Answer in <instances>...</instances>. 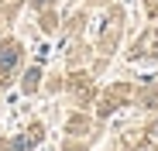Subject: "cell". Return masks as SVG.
I'll list each match as a JSON object with an SVG mask.
<instances>
[{
    "mask_svg": "<svg viewBox=\"0 0 158 151\" xmlns=\"http://www.w3.org/2000/svg\"><path fill=\"white\" fill-rule=\"evenodd\" d=\"M17 59H21V48L10 41V45H4L0 48V72H10L14 65H17Z\"/></svg>",
    "mask_w": 158,
    "mask_h": 151,
    "instance_id": "cell-1",
    "label": "cell"
},
{
    "mask_svg": "<svg viewBox=\"0 0 158 151\" xmlns=\"http://www.w3.org/2000/svg\"><path fill=\"white\" fill-rule=\"evenodd\" d=\"M38 141V131H31V134H24V137H17V141H10V151H31V144Z\"/></svg>",
    "mask_w": 158,
    "mask_h": 151,
    "instance_id": "cell-2",
    "label": "cell"
},
{
    "mask_svg": "<svg viewBox=\"0 0 158 151\" xmlns=\"http://www.w3.org/2000/svg\"><path fill=\"white\" fill-rule=\"evenodd\" d=\"M35 86H38V69H31L28 79H24V89H35Z\"/></svg>",
    "mask_w": 158,
    "mask_h": 151,
    "instance_id": "cell-3",
    "label": "cell"
},
{
    "mask_svg": "<svg viewBox=\"0 0 158 151\" xmlns=\"http://www.w3.org/2000/svg\"><path fill=\"white\" fill-rule=\"evenodd\" d=\"M155 137H158V124H155Z\"/></svg>",
    "mask_w": 158,
    "mask_h": 151,
    "instance_id": "cell-4",
    "label": "cell"
}]
</instances>
